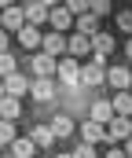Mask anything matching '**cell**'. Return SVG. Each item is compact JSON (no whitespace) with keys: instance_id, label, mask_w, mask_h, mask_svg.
I'll use <instances>...</instances> for the list:
<instances>
[{"instance_id":"obj_1","label":"cell","mask_w":132,"mask_h":158,"mask_svg":"<svg viewBox=\"0 0 132 158\" xmlns=\"http://www.w3.org/2000/svg\"><path fill=\"white\" fill-rule=\"evenodd\" d=\"M81 74H85V66H81L77 59H70V55L59 59V81H62L66 88H77V85H81Z\"/></svg>"},{"instance_id":"obj_2","label":"cell","mask_w":132,"mask_h":158,"mask_svg":"<svg viewBox=\"0 0 132 158\" xmlns=\"http://www.w3.org/2000/svg\"><path fill=\"white\" fill-rule=\"evenodd\" d=\"M44 55H51V59H66L70 55V40L62 37V33H44Z\"/></svg>"},{"instance_id":"obj_3","label":"cell","mask_w":132,"mask_h":158,"mask_svg":"<svg viewBox=\"0 0 132 158\" xmlns=\"http://www.w3.org/2000/svg\"><path fill=\"white\" fill-rule=\"evenodd\" d=\"M114 118H118V110H114V103H106V99H95L92 103V110H88V121H95V125H114Z\"/></svg>"},{"instance_id":"obj_4","label":"cell","mask_w":132,"mask_h":158,"mask_svg":"<svg viewBox=\"0 0 132 158\" xmlns=\"http://www.w3.org/2000/svg\"><path fill=\"white\" fill-rule=\"evenodd\" d=\"M81 143H110V132H106V125H95V121H85L81 125Z\"/></svg>"},{"instance_id":"obj_5","label":"cell","mask_w":132,"mask_h":158,"mask_svg":"<svg viewBox=\"0 0 132 158\" xmlns=\"http://www.w3.org/2000/svg\"><path fill=\"white\" fill-rule=\"evenodd\" d=\"M22 11H26V22H30V26H44V22L51 19V7H48L44 0H30Z\"/></svg>"},{"instance_id":"obj_6","label":"cell","mask_w":132,"mask_h":158,"mask_svg":"<svg viewBox=\"0 0 132 158\" xmlns=\"http://www.w3.org/2000/svg\"><path fill=\"white\" fill-rule=\"evenodd\" d=\"M26 26H30V22H26V11L15 7V4H4V33H7V30H18V33H22Z\"/></svg>"},{"instance_id":"obj_7","label":"cell","mask_w":132,"mask_h":158,"mask_svg":"<svg viewBox=\"0 0 132 158\" xmlns=\"http://www.w3.org/2000/svg\"><path fill=\"white\" fill-rule=\"evenodd\" d=\"M26 92H33V81H26L22 74H11V77H4V96L18 99V96H26Z\"/></svg>"},{"instance_id":"obj_8","label":"cell","mask_w":132,"mask_h":158,"mask_svg":"<svg viewBox=\"0 0 132 158\" xmlns=\"http://www.w3.org/2000/svg\"><path fill=\"white\" fill-rule=\"evenodd\" d=\"M33 74H37V77H59V59L37 52V55H33Z\"/></svg>"},{"instance_id":"obj_9","label":"cell","mask_w":132,"mask_h":158,"mask_svg":"<svg viewBox=\"0 0 132 158\" xmlns=\"http://www.w3.org/2000/svg\"><path fill=\"white\" fill-rule=\"evenodd\" d=\"M110 52H114V37L110 33H95L92 37V63H103Z\"/></svg>"},{"instance_id":"obj_10","label":"cell","mask_w":132,"mask_h":158,"mask_svg":"<svg viewBox=\"0 0 132 158\" xmlns=\"http://www.w3.org/2000/svg\"><path fill=\"white\" fill-rule=\"evenodd\" d=\"M48 22H51V33H66L70 26H77V19H74L66 7H51V19H48Z\"/></svg>"},{"instance_id":"obj_11","label":"cell","mask_w":132,"mask_h":158,"mask_svg":"<svg viewBox=\"0 0 132 158\" xmlns=\"http://www.w3.org/2000/svg\"><path fill=\"white\" fill-rule=\"evenodd\" d=\"M106 81H110L118 92H129V88H132V70H125V66H110V70H106Z\"/></svg>"},{"instance_id":"obj_12","label":"cell","mask_w":132,"mask_h":158,"mask_svg":"<svg viewBox=\"0 0 132 158\" xmlns=\"http://www.w3.org/2000/svg\"><path fill=\"white\" fill-rule=\"evenodd\" d=\"M106 81V70H103V63H88L85 74H81V85H88V88H99Z\"/></svg>"},{"instance_id":"obj_13","label":"cell","mask_w":132,"mask_h":158,"mask_svg":"<svg viewBox=\"0 0 132 158\" xmlns=\"http://www.w3.org/2000/svg\"><path fill=\"white\" fill-rule=\"evenodd\" d=\"M74 33H81V37H95V33H103V30H99V15H92V11L81 15L77 26H74Z\"/></svg>"},{"instance_id":"obj_14","label":"cell","mask_w":132,"mask_h":158,"mask_svg":"<svg viewBox=\"0 0 132 158\" xmlns=\"http://www.w3.org/2000/svg\"><path fill=\"white\" fill-rule=\"evenodd\" d=\"M33 99H37V103L55 99V81H51V77H37V81H33Z\"/></svg>"},{"instance_id":"obj_15","label":"cell","mask_w":132,"mask_h":158,"mask_svg":"<svg viewBox=\"0 0 132 158\" xmlns=\"http://www.w3.org/2000/svg\"><path fill=\"white\" fill-rule=\"evenodd\" d=\"M18 44H22V48H44V33H41V26H26V30L18 33Z\"/></svg>"},{"instance_id":"obj_16","label":"cell","mask_w":132,"mask_h":158,"mask_svg":"<svg viewBox=\"0 0 132 158\" xmlns=\"http://www.w3.org/2000/svg\"><path fill=\"white\" fill-rule=\"evenodd\" d=\"M106 132H110V140H132V118H114Z\"/></svg>"},{"instance_id":"obj_17","label":"cell","mask_w":132,"mask_h":158,"mask_svg":"<svg viewBox=\"0 0 132 158\" xmlns=\"http://www.w3.org/2000/svg\"><path fill=\"white\" fill-rule=\"evenodd\" d=\"M51 132H55V140H66V136H74V121L66 114H55L51 118Z\"/></svg>"},{"instance_id":"obj_18","label":"cell","mask_w":132,"mask_h":158,"mask_svg":"<svg viewBox=\"0 0 132 158\" xmlns=\"http://www.w3.org/2000/svg\"><path fill=\"white\" fill-rule=\"evenodd\" d=\"M30 140H33L37 147H51V143H55V132H51V125H33Z\"/></svg>"},{"instance_id":"obj_19","label":"cell","mask_w":132,"mask_h":158,"mask_svg":"<svg viewBox=\"0 0 132 158\" xmlns=\"http://www.w3.org/2000/svg\"><path fill=\"white\" fill-rule=\"evenodd\" d=\"M92 52V37H81V33H74L70 37V59H81Z\"/></svg>"},{"instance_id":"obj_20","label":"cell","mask_w":132,"mask_h":158,"mask_svg":"<svg viewBox=\"0 0 132 158\" xmlns=\"http://www.w3.org/2000/svg\"><path fill=\"white\" fill-rule=\"evenodd\" d=\"M0 114H4V121H15L18 114H22V103L11 99V96H4V99H0Z\"/></svg>"},{"instance_id":"obj_21","label":"cell","mask_w":132,"mask_h":158,"mask_svg":"<svg viewBox=\"0 0 132 158\" xmlns=\"http://www.w3.org/2000/svg\"><path fill=\"white\" fill-rule=\"evenodd\" d=\"M114 110H118V118H132V92H118L114 96Z\"/></svg>"},{"instance_id":"obj_22","label":"cell","mask_w":132,"mask_h":158,"mask_svg":"<svg viewBox=\"0 0 132 158\" xmlns=\"http://www.w3.org/2000/svg\"><path fill=\"white\" fill-rule=\"evenodd\" d=\"M11 151H15V158H33V151H37V143H33L30 136H18Z\"/></svg>"},{"instance_id":"obj_23","label":"cell","mask_w":132,"mask_h":158,"mask_svg":"<svg viewBox=\"0 0 132 158\" xmlns=\"http://www.w3.org/2000/svg\"><path fill=\"white\" fill-rule=\"evenodd\" d=\"M0 140H4L7 147H15V140H18V136H15V125H11V121H4V125H0Z\"/></svg>"},{"instance_id":"obj_24","label":"cell","mask_w":132,"mask_h":158,"mask_svg":"<svg viewBox=\"0 0 132 158\" xmlns=\"http://www.w3.org/2000/svg\"><path fill=\"white\" fill-rule=\"evenodd\" d=\"M0 70H4V77L18 74V70H15V55H11V52H7V55H0Z\"/></svg>"},{"instance_id":"obj_25","label":"cell","mask_w":132,"mask_h":158,"mask_svg":"<svg viewBox=\"0 0 132 158\" xmlns=\"http://www.w3.org/2000/svg\"><path fill=\"white\" fill-rule=\"evenodd\" d=\"M74 158H95V147L92 143H77L74 147Z\"/></svg>"},{"instance_id":"obj_26","label":"cell","mask_w":132,"mask_h":158,"mask_svg":"<svg viewBox=\"0 0 132 158\" xmlns=\"http://www.w3.org/2000/svg\"><path fill=\"white\" fill-rule=\"evenodd\" d=\"M118 26L132 33V11H118Z\"/></svg>"},{"instance_id":"obj_27","label":"cell","mask_w":132,"mask_h":158,"mask_svg":"<svg viewBox=\"0 0 132 158\" xmlns=\"http://www.w3.org/2000/svg\"><path fill=\"white\" fill-rule=\"evenodd\" d=\"M106 11H110V4H106V0H92V15H99V19H103Z\"/></svg>"},{"instance_id":"obj_28","label":"cell","mask_w":132,"mask_h":158,"mask_svg":"<svg viewBox=\"0 0 132 158\" xmlns=\"http://www.w3.org/2000/svg\"><path fill=\"white\" fill-rule=\"evenodd\" d=\"M106 158H129L125 151H106Z\"/></svg>"},{"instance_id":"obj_29","label":"cell","mask_w":132,"mask_h":158,"mask_svg":"<svg viewBox=\"0 0 132 158\" xmlns=\"http://www.w3.org/2000/svg\"><path fill=\"white\" fill-rule=\"evenodd\" d=\"M121 151H125V155L132 158V140H125V147H121Z\"/></svg>"},{"instance_id":"obj_30","label":"cell","mask_w":132,"mask_h":158,"mask_svg":"<svg viewBox=\"0 0 132 158\" xmlns=\"http://www.w3.org/2000/svg\"><path fill=\"white\" fill-rule=\"evenodd\" d=\"M125 55H129V59H132V37H129V44H125Z\"/></svg>"},{"instance_id":"obj_31","label":"cell","mask_w":132,"mask_h":158,"mask_svg":"<svg viewBox=\"0 0 132 158\" xmlns=\"http://www.w3.org/2000/svg\"><path fill=\"white\" fill-rule=\"evenodd\" d=\"M59 158H74V151H66V155H59Z\"/></svg>"}]
</instances>
